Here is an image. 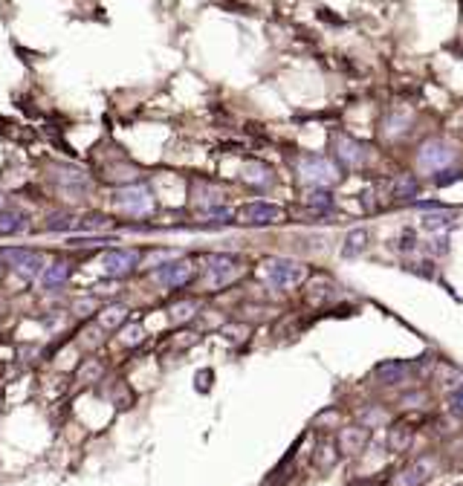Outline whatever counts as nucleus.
Returning a JSON list of instances; mask_svg holds the SVG:
<instances>
[{
  "instance_id": "f257e3e1",
  "label": "nucleus",
  "mask_w": 463,
  "mask_h": 486,
  "mask_svg": "<svg viewBox=\"0 0 463 486\" xmlns=\"http://www.w3.org/2000/svg\"><path fill=\"white\" fill-rule=\"evenodd\" d=\"M264 278L275 290H293L307 278V266L295 258H266L264 261Z\"/></svg>"
},
{
  "instance_id": "f03ea898",
  "label": "nucleus",
  "mask_w": 463,
  "mask_h": 486,
  "mask_svg": "<svg viewBox=\"0 0 463 486\" xmlns=\"http://www.w3.org/2000/svg\"><path fill=\"white\" fill-rule=\"evenodd\" d=\"M203 269H206L209 287L221 290V287H229L243 272V261L238 255H229V252H211L203 258Z\"/></svg>"
},
{
  "instance_id": "7ed1b4c3",
  "label": "nucleus",
  "mask_w": 463,
  "mask_h": 486,
  "mask_svg": "<svg viewBox=\"0 0 463 486\" xmlns=\"http://www.w3.org/2000/svg\"><path fill=\"white\" fill-rule=\"evenodd\" d=\"M298 177L301 182H307L310 189H330L339 182V168L319 154H307L298 160Z\"/></svg>"
},
{
  "instance_id": "20e7f679",
  "label": "nucleus",
  "mask_w": 463,
  "mask_h": 486,
  "mask_svg": "<svg viewBox=\"0 0 463 486\" xmlns=\"http://www.w3.org/2000/svg\"><path fill=\"white\" fill-rule=\"evenodd\" d=\"M0 263L9 266L12 272H18V275L23 281H35L41 278V272H44V255L35 252V249H26V247H12V249H4L0 252Z\"/></svg>"
},
{
  "instance_id": "39448f33",
  "label": "nucleus",
  "mask_w": 463,
  "mask_h": 486,
  "mask_svg": "<svg viewBox=\"0 0 463 486\" xmlns=\"http://www.w3.org/2000/svg\"><path fill=\"white\" fill-rule=\"evenodd\" d=\"M235 220L240 226H252V229H261V226H275L284 220V208L275 206V203H266V200H255V203H246L238 208Z\"/></svg>"
},
{
  "instance_id": "423d86ee",
  "label": "nucleus",
  "mask_w": 463,
  "mask_h": 486,
  "mask_svg": "<svg viewBox=\"0 0 463 486\" xmlns=\"http://www.w3.org/2000/svg\"><path fill=\"white\" fill-rule=\"evenodd\" d=\"M113 206L128 218H148L153 211V194L142 186H125L113 194Z\"/></svg>"
},
{
  "instance_id": "0eeeda50",
  "label": "nucleus",
  "mask_w": 463,
  "mask_h": 486,
  "mask_svg": "<svg viewBox=\"0 0 463 486\" xmlns=\"http://www.w3.org/2000/svg\"><path fill=\"white\" fill-rule=\"evenodd\" d=\"M139 263H142L139 249H107L102 255V272L107 278H128L131 272H136Z\"/></svg>"
},
{
  "instance_id": "6e6552de",
  "label": "nucleus",
  "mask_w": 463,
  "mask_h": 486,
  "mask_svg": "<svg viewBox=\"0 0 463 486\" xmlns=\"http://www.w3.org/2000/svg\"><path fill=\"white\" fill-rule=\"evenodd\" d=\"M452 160H455V148L446 139H428L417 150V165L423 171H443L449 168Z\"/></svg>"
},
{
  "instance_id": "1a4fd4ad",
  "label": "nucleus",
  "mask_w": 463,
  "mask_h": 486,
  "mask_svg": "<svg viewBox=\"0 0 463 486\" xmlns=\"http://www.w3.org/2000/svg\"><path fill=\"white\" fill-rule=\"evenodd\" d=\"M333 154H336V160L342 162L345 168L356 171V168H362V165L368 162L370 150H368L365 142H359V139H353V136H345V134H339V136H333Z\"/></svg>"
},
{
  "instance_id": "9d476101",
  "label": "nucleus",
  "mask_w": 463,
  "mask_h": 486,
  "mask_svg": "<svg viewBox=\"0 0 463 486\" xmlns=\"http://www.w3.org/2000/svg\"><path fill=\"white\" fill-rule=\"evenodd\" d=\"M192 278H194V263L185 261V258H177V261L157 269V281L165 290H182L185 284H192Z\"/></svg>"
},
{
  "instance_id": "9b49d317",
  "label": "nucleus",
  "mask_w": 463,
  "mask_h": 486,
  "mask_svg": "<svg viewBox=\"0 0 463 486\" xmlns=\"http://www.w3.org/2000/svg\"><path fill=\"white\" fill-rule=\"evenodd\" d=\"M431 469H435V463H431L428 458H420L414 463H409L406 469H399L391 480V486H426L428 478H431Z\"/></svg>"
},
{
  "instance_id": "f8f14e48",
  "label": "nucleus",
  "mask_w": 463,
  "mask_h": 486,
  "mask_svg": "<svg viewBox=\"0 0 463 486\" xmlns=\"http://www.w3.org/2000/svg\"><path fill=\"white\" fill-rule=\"evenodd\" d=\"M368 440H370V432L365 429V425H348V429L339 432L336 449L342 454H359V451H365Z\"/></svg>"
},
{
  "instance_id": "ddd939ff",
  "label": "nucleus",
  "mask_w": 463,
  "mask_h": 486,
  "mask_svg": "<svg viewBox=\"0 0 463 486\" xmlns=\"http://www.w3.org/2000/svg\"><path fill=\"white\" fill-rule=\"evenodd\" d=\"M55 182L61 191H70V194H78V191H87L90 186V177L84 168H76V165H58L55 171Z\"/></svg>"
},
{
  "instance_id": "4468645a",
  "label": "nucleus",
  "mask_w": 463,
  "mask_h": 486,
  "mask_svg": "<svg viewBox=\"0 0 463 486\" xmlns=\"http://www.w3.org/2000/svg\"><path fill=\"white\" fill-rule=\"evenodd\" d=\"M240 179L246 182V186H252V189H269L275 182V174H272V168L266 162L250 160V162H243V168H240Z\"/></svg>"
},
{
  "instance_id": "2eb2a0df",
  "label": "nucleus",
  "mask_w": 463,
  "mask_h": 486,
  "mask_svg": "<svg viewBox=\"0 0 463 486\" xmlns=\"http://www.w3.org/2000/svg\"><path fill=\"white\" fill-rule=\"evenodd\" d=\"M377 379L382 385H399V382H406L411 377V364L403 362V359H388V362H380L377 364Z\"/></svg>"
},
{
  "instance_id": "dca6fc26",
  "label": "nucleus",
  "mask_w": 463,
  "mask_h": 486,
  "mask_svg": "<svg viewBox=\"0 0 463 486\" xmlns=\"http://www.w3.org/2000/svg\"><path fill=\"white\" fill-rule=\"evenodd\" d=\"M70 275H73V263L70 261H52L41 272V284L47 290H55V287H64L70 281Z\"/></svg>"
},
{
  "instance_id": "f3484780",
  "label": "nucleus",
  "mask_w": 463,
  "mask_h": 486,
  "mask_svg": "<svg viewBox=\"0 0 463 486\" xmlns=\"http://www.w3.org/2000/svg\"><path fill=\"white\" fill-rule=\"evenodd\" d=\"M29 229V215L20 208H0V235H20Z\"/></svg>"
},
{
  "instance_id": "a211bd4d",
  "label": "nucleus",
  "mask_w": 463,
  "mask_h": 486,
  "mask_svg": "<svg viewBox=\"0 0 463 486\" xmlns=\"http://www.w3.org/2000/svg\"><path fill=\"white\" fill-rule=\"evenodd\" d=\"M411 440H414V429L409 422H394L388 429V449L394 454H403L411 449Z\"/></svg>"
},
{
  "instance_id": "6ab92c4d",
  "label": "nucleus",
  "mask_w": 463,
  "mask_h": 486,
  "mask_svg": "<svg viewBox=\"0 0 463 486\" xmlns=\"http://www.w3.org/2000/svg\"><path fill=\"white\" fill-rule=\"evenodd\" d=\"M449 226H455V211H449L446 206L428 211V215L423 218V229L426 232H446Z\"/></svg>"
},
{
  "instance_id": "aec40b11",
  "label": "nucleus",
  "mask_w": 463,
  "mask_h": 486,
  "mask_svg": "<svg viewBox=\"0 0 463 486\" xmlns=\"http://www.w3.org/2000/svg\"><path fill=\"white\" fill-rule=\"evenodd\" d=\"M368 240H370V235H368L365 229H353V232H348L345 247H342V258H356V255H362V252L368 249Z\"/></svg>"
},
{
  "instance_id": "412c9836",
  "label": "nucleus",
  "mask_w": 463,
  "mask_h": 486,
  "mask_svg": "<svg viewBox=\"0 0 463 486\" xmlns=\"http://www.w3.org/2000/svg\"><path fill=\"white\" fill-rule=\"evenodd\" d=\"M417 191H420V179L411 177V174H403L391 186V197L394 200H411V197H417Z\"/></svg>"
},
{
  "instance_id": "4be33fe9",
  "label": "nucleus",
  "mask_w": 463,
  "mask_h": 486,
  "mask_svg": "<svg viewBox=\"0 0 463 486\" xmlns=\"http://www.w3.org/2000/svg\"><path fill=\"white\" fill-rule=\"evenodd\" d=\"M81 229V218L70 215V211H58V215L47 218V232H76Z\"/></svg>"
},
{
  "instance_id": "5701e85b",
  "label": "nucleus",
  "mask_w": 463,
  "mask_h": 486,
  "mask_svg": "<svg viewBox=\"0 0 463 486\" xmlns=\"http://www.w3.org/2000/svg\"><path fill=\"white\" fill-rule=\"evenodd\" d=\"M435 374H438V379H440L443 388H460L463 385V371L455 368V364H449V362H443V359H438Z\"/></svg>"
},
{
  "instance_id": "b1692460",
  "label": "nucleus",
  "mask_w": 463,
  "mask_h": 486,
  "mask_svg": "<svg viewBox=\"0 0 463 486\" xmlns=\"http://www.w3.org/2000/svg\"><path fill=\"white\" fill-rule=\"evenodd\" d=\"M197 313H200V304H197L194 298L177 301V304H171V310H168V316H171V321H174V324H185L189 319H194Z\"/></svg>"
},
{
  "instance_id": "393cba45",
  "label": "nucleus",
  "mask_w": 463,
  "mask_h": 486,
  "mask_svg": "<svg viewBox=\"0 0 463 486\" xmlns=\"http://www.w3.org/2000/svg\"><path fill=\"white\" fill-rule=\"evenodd\" d=\"M336 461H339V449H336L333 443H327V440H324V443H319V446H316L313 463H316L319 469H324V472H327V469H333V466H336Z\"/></svg>"
},
{
  "instance_id": "a878e982",
  "label": "nucleus",
  "mask_w": 463,
  "mask_h": 486,
  "mask_svg": "<svg viewBox=\"0 0 463 486\" xmlns=\"http://www.w3.org/2000/svg\"><path fill=\"white\" fill-rule=\"evenodd\" d=\"M304 203L310 208H316V211H330L333 208V194H330V189H310L304 194Z\"/></svg>"
},
{
  "instance_id": "bb28decb",
  "label": "nucleus",
  "mask_w": 463,
  "mask_h": 486,
  "mask_svg": "<svg viewBox=\"0 0 463 486\" xmlns=\"http://www.w3.org/2000/svg\"><path fill=\"white\" fill-rule=\"evenodd\" d=\"M125 319H128V307H122V304H110L99 316L102 327H119V324H125Z\"/></svg>"
},
{
  "instance_id": "cd10ccee",
  "label": "nucleus",
  "mask_w": 463,
  "mask_h": 486,
  "mask_svg": "<svg viewBox=\"0 0 463 486\" xmlns=\"http://www.w3.org/2000/svg\"><path fill=\"white\" fill-rule=\"evenodd\" d=\"M177 258H180L177 249H157V252H151V255L145 258V266L160 269V266H165V263H171V261H177Z\"/></svg>"
},
{
  "instance_id": "c85d7f7f",
  "label": "nucleus",
  "mask_w": 463,
  "mask_h": 486,
  "mask_svg": "<svg viewBox=\"0 0 463 486\" xmlns=\"http://www.w3.org/2000/svg\"><path fill=\"white\" fill-rule=\"evenodd\" d=\"M122 342H125L128 348H136L145 342V327L142 324H125L122 327Z\"/></svg>"
},
{
  "instance_id": "c756f323",
  "label": "nucleus",
  "mask_w": 463,
  "mask_h": 486,
  "mask_svg": "<svg viewBox=\"0 0 463 486\" xmlns=\"http://www.w3.org/2000/svg\"><path fill=\"white\" fill-rule=\"evenodd\" d=\"M359 417H362V425H365V429H377L380 422H385V411H380V408H365Z\"/></svg>"
},
{
  "instance_id": "7c9ffc66",
  "label": "nucleus",
  "mask_w": 463,
  "mask_h": 486,
  "mask_svg": "<svg viewBox=\"0 0 463 486\" xmlns=\"http://www.w3.org/2000/svg\"><path fill=\"white\" fill-rule=\"evenodd\" d=\"M221 333H223V336H226L229 342H243V339H246V333H250V327H240V324H226Z\"/></svg>"
},
{
  "instance_id": "2f4dec72",
  "label": "nucleus",
  "mask_w": 463,
  "mask_h": 486,
  "mask_svg": "<svg viewBox=\"0 0 463 486\" xmlns=\"http://www.w3.org/2000/svg\"><path fill=\"white\" fill-rule=\"evenodd\" d=\"M449 405H452V414L463 417V385H460V388H455V393H452V400H449Z\"/></svg>"
},
{
  "instance_id": "473e14b6",
  "label": "nucleus",
  "mask_w": 463,
  "mask_h": 486,
  "mask_svg": "<svg viewBox=\"0 0 463 486\" xmlns=\"http://www.w3.org/2000/svg\"><path fill=\"white\" fill-rule=\"evenodd\" d=\"M460 177H463L460 171H443V174L435 177V182H438V186H452V182H457Z\"/></svg>"
},
{
  "instance_id": "72a5a7b5",
  "label": "nucleus",
  "mask_w": 463,
  "mask_h": 486,
  "mask_svg": "<svg viewBox=\"0 0 463 486\" xmlns=\"http://www.w3.org/2000/svg\"><path fill=\"white\" fill-rule=\"evenodd\" d=\"M99 371H102V364H99V362H90L87 368H81V379H96Z\"/></svg>"
},
{
  "instance_id": "f704fd0d",
  "label": "nucleus",
  "mask_w": 463,
  "mask_h": 486,
  "mask_svg": "<svg viewBox=\"0 0 463 486\" xmlns=\"http://www.w3.org/2000/svg\"><path fill=\"white\" fill-rule=\"evenodd\" d=\"M90 243H107V240H102V237H70V247H90Z\"/></svg>"
},
{
  "instance_id": "c9c22d12",
  "label": "nucleus",
  "mask_w": 463,
  "mask_h": 486,
  "mask_svg": "<svg viewBox=\"0 0 463 486\" xmlns=\"http://www.w3.org/2000/svg\"><path fill=\"white\" fill-rule=\"evenodd\" d=\"M417 247V243H414V235H403V240H399V249H403V252H411Z\"/></svg>"
},
{
  "instance_id": "e433bc0d",
  "label": "nucleus",
  "mask_w": 463,
  "mask_h": 486,
  "mask_svg": "<svg viewBox=\"0 0 463 486\" xmlns=\"http://www.w3.org/2000/svg\"><path fill=\"white\" fill-rule=\"evenodd\" d=\"M0 208H6V197H0Z\"/></svg>"
},
{
  "instance_id": "4c0bfd02",
  "label": "nucleus",
  "mask_w": 463,
  "mask_h": 486,
  "mask_svg": "<svg viewBox=\"0 0 463 486\" xmlns=\"http://www.w3.org/2000/svg\"><path fill=\"white\" fill-rule=\"evenodd\" d=\"M0 266H4V263H0Z\"/></svg>"
}]
</instances>
